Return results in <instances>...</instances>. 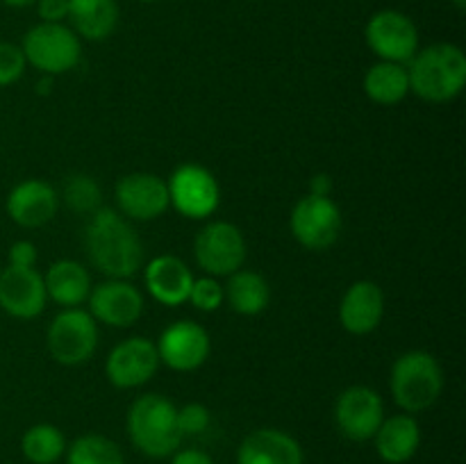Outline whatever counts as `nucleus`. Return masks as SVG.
<instances>
[{"mask_svg": "<svg viewBox=\"0 0 466 464\" xmlns=\"http://www.w3.org/2000/svg\"><path fill=\"white\" fill-rule=\"evenodd\" d=\"M85 246L91 264L105 277L130 280L144 268V241L132 223L112 207H98L89 214Z\"/></svg>", "mask_w": 466, "mask_h": 464, "instance_id": "f257e3e1", "label": "nucleus"}, {"mask_svg": "<svg viewBox=\"0 0 466 464\" xmlns=\"http://www.w3.org/2000/svg\"><path fill=\"white\" fill-rule=\"evenodd\" d=\"M410 94L432 105L449 103L466 85V55L460 45L440 41L419 48L408 64Z\"/></svg>", "mask_w": 466, "mask_h": 464, "instance_id": "f03ea898", "label": "nucleus"}, {"mask_svg": "<svg viewBox=\"0 0 466 464\" xmlns=\"http://www.w3.org/2000/svg\"><path fill=\"white\" fill-rule=\"evenodd\" d=\"M132 446L148 458H168L182 444L177 408L162 394H141L127 409Z\"/></svg>", "mask_w": 466, "mask_h": 464, "instance_id": "7ed1b4c3", "label": "nucleus"}, {"mask_svg": "<svg viewBox=\"0 0 466 464\" xmlns=\"http://www.w3.org/2000/svg\"><path fill=\"white\" fill-rule=\"evenodd\" d=\"M390 389L405 414L426 412L444 391V368L428 350H408L391 367Z\"/></svg>", "mask_w": 466, "mask_h": 464, "instance_id": "20e7f679", "label": "nucleus"}, {"mask_svg": "<svg viewBox=\"0 0 466 464\" xmlns=\"http://www.w3.org/2000/svg\"><path fill=\"white\" fill-rule=\"evenodd\" d=\"M25 62L46 76L73 71L82 59V39L64 23H36L21 41Z\"/></svg>", "mask_w": 466, "mask_h": 464, "instance_id": "39448f33", "label": "nucleus"}, {"mask_svg": "<svg viewBox=\"0 0 466 464\" xmlns=\"http://www.w3.org/2000/svg\"><path fill=\"white\" fill-rule=\"evenodd\" d=\"M46 348L62 367H80L89 362L98 348V323L82 308L62 309L50 321Z\"/></svg>", "mask_w": 466, "mask_h": 464, "instance_id": "423d86ee", "label": "nucleus"}, {"mask_svg": "<svg viewBox=\"0 0 466 464\" xmlns=\"http://www.w3.org/2000/svg\"><path fill=\"white\" fill-rule=\"evenodd\" d=\"M168 203L191 221L209 218L221 205V187L214 173L200 164H180L167 180Z\"/></svg>", "mask_w": 466, "mask_h": 464, "instance_id": "0eeeda50", "label": "nucleus"}, {"mask_svg": "<svg viewBox=\"0 0 466 464\" xmlns=\"http://www.w3.org/2000/svg\"><path fill=\"white\" fill-rule=\"evenodd\" d=\"M341 209L330 196L308 194L294 205L289 227L294 239L308 250H328L341 235Z\"/></svg>", "mask_w": 466, "mask_h": 464, "instance_id": "6e6552de", "label": "nucleus"}, {"mask_svg": "<svg viewBox=\"0 0 466 464\" xmlns=\"http://www.w3.org/2000/svg\"><path fill=\"white\" fill-rule=\"evenodd\" d=\"M246 253L244 232L230 221H209L194 239L196 264L212 277H228L244 268Z\"/></svg>", "mask_w": 466, "mask_h": 464, "instance_id": "1a4fd4ad", "label": "nucleus"}, {"mask_svg": "<svg viewBox=\"0 0 466 464\" xmlns=\"http://www.w3.org/2000/svg\"><path fill=\"white\" fill-rule=\"evenodd\" d=\"M369 50L380 62L408 64L419 50V30L408 14L399 9H380L364 27Z\"/></svg>", "mask_w": 466, "mask_h": 464, "instance_id": "9d476101", "label": "nucleus"}, {"mask_svg": "<svg viewBox=\"0 0 466 464\" xmlns=\"http://www.w3.org/2000/svg\"><path fill=\"white\" fill-rule=\"evenodd\" d=\"M155 346H157L159 362L177 373L196 371L208 362L209 353H212L209 332L200 323L189 321V318H182V321L164 328Z\"/></svg>", "mask_w": 466, "mask_h": 464, "instance_id": "9b49d317", "label": "nucleus"}, {"mask_svg": "<svg viewBox=\"0 0 466 464\" xmlns=\"http://www.w3.org/2000/svg\"><path fill=\"white\" fill-rule=\"evenodd\" d=\"M159 364L162 362L153 339L127 337L109 350L105 359V373L116 389H137L153 380Z\"/></svg>", "mask_w": 466, "mask_h": 464, "instance_id": "f8f14e48", "label": "nucleus"}, {"mask_svg": "<svg viewBox=\"0 0 466 464\" xmlns=\"http://www.w3.org/2000/svg\"><path fill=\"white\" fill-rule=\"evenodd\" d=\"M116 212L127 221H153L167 214L168 203L167 180L148 171H135L123 176L114 187Z\"/></svg>", "mask_w": 466, "mask_h": 464, "instance_id": "ddd939ff", "label": "nucleus"}, {"mask_svg": "<svg viewBox=\"0 0 466 464\" xmlns=\"http://www.w3.org/2000/svg\"><path fill=\"white\" fill-rule=\"evenodd\" d=\"M86 303H89L86 312L94 317V321L109 328L135 326L146 308L144 294L130 280L121 277H107L91 287Z\"/></svg>", "mask_w": 466, "mask_h": 464, "instance_id": "4468645a", "label": "nucleus"}, {"mask_svg": "<svg viewBox=\"0 0 466 464\" xmlns=\"http://www.w3.org/2000/svg\"><path fill=\"white\" fill-rule=\"evenodd\" d=\"M385 419L380 394L367 385H353L335 400V423L350 441H369Z\"/></svg>", "mask_w": 466, "mask_h": 464, "instance_id": "2eb2a0df", "label": "nucleus"}, {"mask_svg": "<svg viewBox=\"0 0 466 464\" xmlns=\"http://www.w3.org/2000/svg\"><path fill=\"white\" fill-rule=\"evenodd\" d=\"M44 276L32 268L5 267L0 271V309L14 318H35L46 309Z\"/></svg>", "mask_w": 466, "mask_h": 464, "instance_id": "dca6fc26", "label": "nucleus"}, {"mask_svg": "<svg viewBox=\"0 0 466 464\" xmlns=\"http://www.w3.org/2000/svg\"><path fill=\"white\" fill-rule=\"evenodd\" d=\"M59 209V194L53 185L44 180L18 182L12 187L5 200V212L16 226L21 227H41L55 218Z\"/></svg>", "mask_w": 466, "mask_h": 464, "instance_id": "f3484780", "label": "nucleus"}, {"mask_svg": "<svg viewBox=\"0 0 466 464\" xmlns=\"http://www.w3.org/2000/svg\"><path fill=\"white\" fill-rule=\"evenodd\" d=\"M385 317V294L373 280H358L344 291L339 303V323L349 335H371Z\"/></svg>", "mask_w": 466, "mask_h": 464, "instance_id": "a211bd4d", "label": "nucleus"}, {"mask_svg": "<svg viewBox=\"0 0 466 464\" xmlns=\"http://www.w3.org/2000/svg\"><path fill=\"white\" fill-rule=\"evenodd\" d=\"M191 273L189 264L176 255H157L144 267V285L148 294L164 308H177L189 298Z\"/></svg>", "mask_w": 466, "mask_h": 464, "instance_id": "6ab92c4d", "label": "nucleus"}, {"mask_svg": "<svg viewBox=\"0 0 466 464\" xmlns=\"http://www.w3.org/2000/svg\"><path fill=\"white\" fill-rule=\"evenodd\" d=\"M303 446L285 430L259 428L237 450V464H303Z\"/></svg>", "mask_w": 466, "mask_h": 464, "instance_id": "aec40b11", "label": "nucleus"}, {"mask_svg": "<svg viewBox=\"0 0 466 464\" xmlns=\"http://www.w3.org/2000/svg\"><path fill=\"white\" fill-rule=\"evenodd\" d=\"M373 439H376L378 455L387 464H405L417 455L421 446V428L412 414H394L382 419Z\"/></svg>", "mask_w": 466, "mask_h": 464, "instance_id": "412c9836", "label": "nucleus"}, {"mask_svg": "<svg viewBox=\"0 0 466 464\" xmlns=\"http://www.w3.org/2000/svg\"><path fill=\"white\" fill-rule=\"evenodd\" d=\"M46 296L62 309L80 308L86 303L91 291L89 271L76 259H57L44 273Z\"/></svg>", "mask_w": 466, "mask_h": 464, "instance_id": "4be33fe9", "label": "nucleus"}, {"mask_svg": "<svg viewBox=\"0 0 466 464\" xmlns=\"http://www.w3.org/2000/svg\"><path fill=\"white\" fill-rule=\"evenodd\" d=\"M118 12L116 0H68V21L71 30L80 39L103 41L116 30Z\"/></svg>", "mask_w": 466, "mask_h": 464, "instance_id": "5701e85b", "label": "nucleus"}, {"mask_svg": "<svg viewBox=\"0 0 466 464\" xmlns=\"http://www.w3.org/2000/svg\"><path fill=\"white\" fill-rule=\"evenodd\" d=\"M223 291H226V303L241 317L262 314L271 300V287H268L267 277L250 268H239V271L230 273Z\"/></svg>", "mask_w": 466, "mask_h": 464, "instance_id": "b1692460", "label": "nucleus"}, {"mask_svg": "<svg viewBox=\"0 0 466 464\" xmlns=\"http://www.w3.org/2000/svg\"><path fill=\"white\" fill-rule=\"evenodd\" d=\"M364 94L371 103L394 107L410 96V76L405 64L376 62L364 73Z\"/></svg>", "mask_w": 466, "mask_h": 464, "instance_id": "393cba45", "label": "nucleus"}, {"mask_svg": "<svg viewBox=\"0 0 466 464\" xmlns=\"http://www.w3.org/2000/svg\"><path fill=\"white\" fill-rule=\"evenodd\" d=\"M21 450L27 462L55 464L66 453V439H64V432L53 423H36L23 432Z\"/></svg>", "mask_w": 466, "mask_h": 464, "instance_id": "a878e982", "label": "nucleus"}, {"mask_svg": "<svg viewBox=\"0 0 466 464\" xmlns=\"http://www.w3.org/2000/svg\"><path fill=\"white\" fill-rule=\"evenodd\" d=\"M66 464H126L116 441L105 435H82L66 449Z\"/></svg>", "mask_w": 466, "mask_h": 464, "instance_id": "bb28decb", "label": "nucleus"}, {"mask_svg": "<svg viewBox=\"0 0 466 464\" xmlns=\"http://www.w3.org/2000/svg\"><path fill=\"white\" fill-rule=\"evenodd\" d=\"M64 200L77 214H94L96 209L103 207L98 182L91 176H82V173L68 177V182L64 185Z\"/></svg>", "mask_w": 466, "mask_h": 464, "instance_id": "cd10ccee", "label": "nucleus"}, {"mask_svg": "<svg viewBox=\"0 0 466 464\" xmlns=\"http://www.w3.org/2000/svg\"><path fill=\"white\" fill-rule=\"evenodd\" d=\"M187 303L194 305L198 312H217V309H221L226 305V291H223V285L217 277H194Z\"/></svg>", "mask_w": 466, "mask_h": 464, "instance_id": "c85d7f7f", "label": "nucleus"}, {"mask_svg": "<svg viewBox=\"0 0 466 464\" xmlns=\"http://www.w3.org/2000/svg\"><path fill=\"white\" fill-rule=\"evenodd\" d=\"M27 62L21 45L12 44V41H0V89L21 80Z\"/></svg>", "mask_w": 466, "mask_h": 464, "instance_id": "c756f323", "label": "nucleus"}, {"mask_svg": "<svg viewBox=\"0 0 466 464\" xmlns=\"http://www.w3.org/2000/svg\"><path fill=\"white\" fill-rule=\"evenodd\" d=\"M209 421H212V412L203 403H187L177 408V428L182 437L200 435L208 430Z\"/></svg>", "mask_w": 466, "mask_h": 464, "instance_id": "7c9ffc66", "label": "nucleus"}, {"mask_svg": "<svg viewBox=\"0 0 466 464\" xmlns=\"http://www.w3.org/2000/svg\"><path fill=\"white\" fill-rule=\"evenodd\" d=\"M36 246L32 241L21 239L14 241L7 250V264L9 267H23V268H32L36 264Z\"/></svg>", "mask_w": 466, "mask_h": 464, "instance_id": "2f4dec72", "label": "nucleus"}, {"mask_svg": "<svg viewBox=\"0 0 466 464\" xmlns=\"http://www.w3.org/2000/svg\"><path fill=\"white\" fill-rule=\"evenodd\" d=\"M41 23H64L68 18V0H36Z\"/></svg>", "mask_w": 466, "mask_h": 464, "instance_id": "473e14b6", "label": "nucleus"}, {"mask_svg": "<svg viewBox=\"0 0 466 464\" xmlns=\"http://www.w3.org/2000/svg\"><path fill=\"white\" fill-rule=\"evenodd\" d=\"M171 464H214V459L209 458L205 450L185 449V450H176V453H173Z\"/></svg>", "mask_w": 466, "mask_h": 464, "instance_id": "72a5a7b5", "label": "nucleus"}, {"mask_svg": "<svg viewBox=\"0 0 466 464\" xmlns=\"http://www.w3.org/2000/svg\"><path fill=\"white\" fill-rule=\"evenodd\" d=\"M330 191H332V180L330 176H326V173H319V176H314L312 182H309V194L330 196Z\"/></svg>", "mask_w": 466, "mask_h": 464, "instance_id": "f704fd0d", "label": "nucleus"}, {"mask_svg": "<svg viewBox=\"0 0 466 464\" xmlns=\"http://www.w3.org/2000/svg\"><path fill=\"white\" fill-rule=\"evenodd\" d=\"M7 7H14V9H25L30 7V5H36V0H3Z\"/></svg>", "mask_w": 466, "mask_h": 464, "instance_id": "c9c22d12", "label": "nucleus"}, {"mask_svg": "<svg viewBox=\"0 0 466 464\" xmlns=\"http://www.w3.org/2000/svg\"><path fill=\"white\" fill-rule=\"evenodd\" d=\"M451 3H453L458 9H464L466 7V0H451Z\"/></svg>", "mask_w": 466, "mask_h": 464, "instance_id": "e433bc0d", "label": "nucleus"}, {"mask_svg": "<svg viewBox=\"0 0 466 464\" xmlns=\"http://www.w3.org/2000/svg\"><path fill=\"white\" fill-rule=\"evenodd\" d=\"M139 3H157V0H139Z\"/></svg>", "mask_w": 466, "mask_h": 464, "instance_id": "4c0bfd02", "label": "nucleus"}]
</instances>
